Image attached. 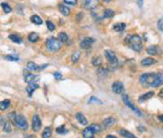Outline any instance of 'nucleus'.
Returning a JSON list of instances; mask_svg holds the SVG:
<instances>
[{"label": "nucleus", "mask_w": 163, "mask_h": 138, "mask_svg": "<svg viewBox=\"0 0 163 138\" xmlns=\"http://www.w3.org/2000/svg\"><path fill=\"white\" fill-rule=\"evenodd\" d=\"M127 42H128V46L132 48L133 50L139 52L143 50V42H141L140 36L138 35H131L127 38Z\"/></svg>", "instance_id": "nucleus-1"}, {"label": "nucleus", "mask_w": 163, "mask_h": 138, "mask_svg": "<svg viewBox=\"0 0 163 138\" xmlns=\"http://www.w3.org/2000/svg\"><path fill=\"white\" fill-rule=\"evenodd\" d=\"M61 46H62V42L58 38L51 37V38L47 39V42H46V47L48 48L49 51H52V52H56L58 50H60Z\"/></svg>", "instance_id": "nucleus-2"}, {"label": "nucleus", "mask_w": 163, "mask_h": 138, "mask_svg": "<svg viewBox=\"0 0 163 138\" xmlns=\"http://www.w3.org/2000/svg\"><path fill=\"white\" fill-rule=\"evenodd\" d=\"M157 78V73H149V74H143L140 76V83L144 86H152L155 85Z\"/></svg>", "instance_id": "nucleus-3"}, {"label": "nucleus", "mask_w": 163, "mask_h": 138, "mask_svg": "<svg viewBox=\"0 0 163 138\" xmlns=\"http://www.w3.org/2000/svg\"><path fill=\"white\" fill-rule=\"evenodd\" d=\"M104 54H106V58L108 59V61H109V64H110V68L111 69H116L119 66V60L115 54H114L112 50H106L104 51Z\"/></svg>", "instance_id": "nucleus-4"}, {"label": "nucleus", "mask_w": 163, "mask_h": 138, "mask_svg": "<svg viewBox=\"0 0 163 138\" xmlns=\"http://www.w3.org/2000/svg\"><path fill=\"white\" fill-rule=\"evenodd\" d=\"M14 122H15V125H16V127H18V128H20V130H27V127H28L27 120L25 119V116H23V115H21V114H16V115H15Z\"/></svg>", "instance_id": "nucleus-5"}, {"label": "nucleus", "mask_w": 163, "mask_h": 138, "mask_svg": "<svg viewBox=\"0 0 163 138\" xmlns=\"http://www.w3.org/2000/svg\"><path fill=\"white\" fill-rule=\"evenodd\" d=\"M122 99H123V101H124V104L127 106V107L129 108V109H132L134 112H136L137 113V115H139V116H143V113H141V111L139 110V109H137L135 106H134L131 101H129V99H128V96L127 95H125V94H123L122 95Z\"/></svg>", "instance_id": "nucleus-6"}, {"label": "nucleus", "mask_w": 163, "mask_h": 138, "mask_svg": "<svg viewBox=\"0 0 163 138\" xmlns=\"http://www.w3.org/2000/svg\"><path fill=\"white\" fill-rule=\"evenodd\" d=\"M39 80V76L38 75H34V74L30 73L28 71H24V81L26 82L27 84H30V83H35Z\"/></svg>", "instance_id": "nucleus-7"}, {"label": "nucleus", "mask_w": 163, "mask_h": 138, "mask_svg": "<svg viewBox=\"0 0 163 138\" xmlns=\"http://www.w3.org/2000/svg\"><path fill=\"white\" fill-rule=\"evenodd\" d=\"M112 92H115V94H122L124 92V84L120 81L114 82L112 84Z\"/></svg>", "instance_id": "nucleus-8"}, {"label": "nucleus", "mask_w": 163, "mask_h": 138, "mask_svg": "<svg viewBox=\"0 0 163 138\" xmlns=\"http://www.w3.org/2000/svg\"><path fill=\"white\" fill-rule=\"evenodd\" d=\"M32 127H33V130L34 132H38L42 127V121L39 119V116L37 114H35L33 116V123H32Z\"/></svg>", "instance_id": "nucleus-9"}, {"label": "nucleus", "mask_w": 163, "mask_h": 138, "mask_svg": "<svg viewBox=\"0 0 163 138\" xmlns=\"http://www.w3.org/2000/svg\"><path fill=\"white\" fill-rule=\"evenodd\" d=\"M94 42H95V39L87 37V38H85L84 40L80 42V48H83V49H89L91 47V45L94 44Z\"/></svg>", "instance_id": "nucleus-10"}, {"label": "nucleus", "mask_w": 163, "mask_h": 138, "mask_svg": "<svg viewBox=\"0 0 163 138\" xmlns=\"http://www.w3.org/2000/svg\"><path fill=\"white\" fill-rule=\"evenodd\" d=\"M47 65H37L35 62H32L30 61L28 63H27V69L30 70V71H40V70L45 69Z\"/></svg>", "instance_id": "nucleus-11"}, {"label": "nucleus", "mask_w": 163, "mask_h": 138, "mask_svg": "<svg viewBox=\"0 0 163 138\" xmlns=\"http://www.w3.org/2000/svg\"><path fill=\"white\" fill-rule=\"evenodd\" d=\"M115 122H116V120L114 119V118H108V119H106L102 122V127H103V128L111 127L112 125H113V124H115Z\"/></svg>", "instance_id": "nucleus-12"}, {"label": "nucleus", "mask_w": 163, "mask_h": 138, "mask_svg": "<svg viewBox=\"0 0 163 138\" xmlns=\"http://www.w3.org/2000/svg\"><path fill=\"white\" fill-rule=\"evenodd\" d=\"M157 63V60H155L153 58H145L144 60L141 61V65L143 66H150Z\"/></svg>", "instance_id": "nucleus-13"}, {"label": "nucleus", "mask_w": 163, "mask_h": 138, "mask_svg": "<svg viewBox=\"0 0 163 138\" xmlns=\"http://www.w3.org/2000/svg\"><path fill=\"white\" fill-rule=\"evenodd\" d=\"M147 52H148L149 54H151V56H156V54H161V49L157 46H151L147 49Z\"/></svg>", "instance_id": "nucleus-14"}, {"label": "nucleus", "mask_w": 163, "mask_h": 138, "mask_svg": "<svg viewBox=\"0 0 163 138\" xmlns=\"http://www.w3.org/2000/svg\"><path fill=\"white\" fill-rule=\"evenodd\" d=\"M39 87H38L37 84H35V83H30V85H28V87L26 88V92L27 94H28V97H32V95H33V92L36 90V89H38Z\"/></svg>", "instance_id": "nucleus-15"}, {"label": "nucleus", "mask_w": 163, "mask_h": 138, "mask_svg": "<svg viewBox=\"0 0 163 138\" xmlns=\"http://www.w3.org/2000/svg\"><path fill=\"white\" fill-rule=\"evenodd\" d=\"M94 135H95L94 130H91L89 126L83 130V137L84 138H92V137H94Z\"/></svg>", "instance_id": "nucleus-16"}, {"label": "nucleus", "mask_w": 163, "mask_h": 138, "mask_svg": "<svg viewBox=\"0 0 163 138\" xmlns=\"http://www.w3.org/2000/svg\"><path fill=\"white\" fill-rule=\"evenodd\" d=\"M76 120L78 121V123H80L82 125H87V119L84 116L83 113H80V112H78V113H76Z\"/></svg>", "instance_id": "nucleus-17"}, {"label": "nucleus", "mask_w": 163, "mask_h": 138, "mask_svg": "<svg viewBox=\"0 0 163 138\" xmlns=\"http://www.w3.org/2000/svg\"><path fill=\"white\" fill-rule=\"evenodd\" d=\"M163 84V74L162 73H157V78L156 82H155V85L153 87H159Z\"/></svg>", "instance_id": "nucleus-18"}, {"label": "nucleus", "mask_w": 163, "mask_h": 138, "mask_svg": "<svg viewBox=\"0 0 163 138\" xmlns=\"http://www.w3.org/2000/svg\"><path fill=\"white\" fill-rule=\"evenodd\" d=\"M155 96V92H147V94H145V95H143V96L138 99V101L139 102H144V101H146V100H148V99H150L151 97H153Z\"/></svg>", "instance_id": "nucleus-19"}, {"label": "nucleus", "mask_w": 163, "mask_h": 138, "mask_svg": "<svg viewBox=\"0 0 163 138\" xmlns=\"http://www.w3.org/2000/svg\"><path fill=\"white\" fill-rule=\"evenodd\" d=\"M59 10H60L61 14H63L64 16H68L70 14V9L66 6H64V4H60L59 6Z\"/></svg>", "instance_id": "nucleus-20"}, {"label": "nucleus", "mask_w": 163, "mask_h": 138, "mask_svg": "<svg viewBox=\"0 0 163 138\" xmlns=\"http://www.w3.org/2000/svg\"><path fill=\"white\" fill-rule=\"evenodd\" d=\"M102 16L106 18V19H110V18H113L114 16V11L111 10V9H106L102 13Z\"/></svg>", "instance_id": "nucleus-21"}, {"label": "nucleus", "mask_w": 163, "mask_h": 138, "mask_svg": "<svg viewBox=\"0 0 163 138\" xmlns=\"http://www.w3.org/2000/svg\"><path fill=\"white\" fill-rule=\"evenodd\" d=\"M125 27H126L125 23H116L113 26V30L116 32H123L124 30H125Z\"/></svg>", "instance_id": "nucleus-22"}, {"label": "nucleus", "mask_w": 163, "mask_h": 138, "mask_svg": "<svg viewBox=\"0 0 163 138\" xmlns=\"http://www.w3.org/2000/svg\"><path fill=\"white\" fill-rule=\"evenodd\" d=\"M120 135L121 136H123V137H128V138H131V137H135V135L134 134H132L131 132H128V130H124V128H122V130H120Z\"/></svg>", "instance_id": "nucleus-23"}, {"label": "nucleus", "mask_w": 163, "mask_h": 138, "mask_svg": "<svg viewBox=\"0 0 163 138\" xmlns=\"http://www.w3.org/2000/svg\"><path fill=\"white\" fill-rule=\"evenodd\" d=\"M10 107V100H4V101H0V110H7L8 108Z\"/></svg>", "instance_id": "nucleus-24"}, {"label": "nucleus", "mask_w": 163, "mask_h": 138, "mask_svg": "<svg viewBox=\"0 0 163 138\" xmlns=\"http://www.w3.org/2000/svg\"><path fill=\"white\" fill-rule=\"evenodd\" d=\"M91 63L94 66H100V65L102 64V59L100 57H95L92 58V60H91Z\"/></svg>", "instance_id": "nucleus-25"}, {"label": "nucleus", "mask_w": 163, "mask_h": 138, "mask_svg": "<svg viewBox=\"0 0 163 138\" xmlns=\"http://www.w3.org/2000/svg\"><path fill=\"white\" fill-rule=\"evenodd\" d=\"M30 21L34 24H37V25L42 24V20L40 19V16H38V15H32L30 16Z\"/></svg>", "instance_id": "nucleus-26"}, {"label": "nucleus", "mask_w": 163, "mask_h": 138, "mask_svg": "<svg viewBox=\"0 0 163 138\" xmlns=\"http://www.w3.org/2000/svg\"><path fill=\"white\" fill-rule=\"evenodd\" d=\"M4 133H11V132H12L11 123L9 122V121L4 123Z\"/></svg>", "instance_id": "nucleus-27"}, {"label": "nucleus", "mask_w": 163, "mask_h": 138, "mask_svg": "<svg viewBox=\"0 0 163 138\" xmlns=\"http://www.w3.org/2000/svg\"><path fill=\"white\" fill-rule=\"evenodd\" d=\"M58 39L60 40L61 42H66L68 40V36L65 33H60L58 35Z\"/></svg>", "instance_id": "nucleus-28"}, {"label": "nucleus", "mask_w": 163, "mask_h": 138, "mask_svg": "<svg viewBox=\"0 0 163 138\" xmlns=\"http://www.w3.org/2000/svg\"><path fill=\"white\" fill-rule=\"evenodd\" d=\"M9 38L11 39L12 42H16V44H21V42H22V38H21L20 36H18V35H10Z\"/></svg>", "instance_id": "nucleus-29"}, {"label": "nucleus", "mask_w": 163, "mask_h": 138, "mask_svg": "<svg viewBox=\"0 0 163 138\" xmlns=\"http://www.w3.org/2000/svg\"><path fill=\"white\" fill-rule=\"evenodd\" d=\"M44 138H48L51 136V128L50 127H46L45 130H44V132H42V135Z\"/></svg>", "instance_id": "nucleus-30"}, {"label": "nucleus", "mask_w": 163, "mask_h": 138, "mask_svg": "<svg viewBox=\"0 0 163 138\" xmlns=\"http://www.w3.org/2000/svg\"><path fill=\"white\" fill-rule=\"evenodd\" d=\"M28 39H30V42H35L39 39V36H38V34H36V33H30V36H28Z\"/></svg>", "instance_id": "nucleus-31"}, {"label": "nucleus", "mask_w": 163, "mask_h": 138, "mask_svg": "<svg viewBox=\"0 0 163 138\" xmlns=\"http://www.w3.org/2000/svg\"><path fill=\"white\" fill-rule=\"evenodd\" d=\"M1 7H2V9H4V13H10V12L12 11V8L8 4H6V2L1 4Z\"/></svg>", "instance_id": "nucleus-32"}, {"label": "nucleus", "mask_w": 163, "mask_h": 138, "mask_svg": "<svg viewBox=\"0 0 163 138\" xmlns=\"http://www.w3.org/2000/svg\"><path fill=\"white\" fill-rule=\"evenodd\" d=\"M91 128V130H94V133H99V132H101V126L100 125H98V124H91L90 126H89Z\"/></svg>", "instance_id": "nucleus-33"}, {"label": "nucleus", "mask_w": 163, "mask_h": 138, "mask_svg": "<svg viewBox=\"0 0 163 138\" xmlns=\"http://www.w3.org/2000/svg\"><path fill=\"white\" fill-rule=\"evenodd\" d=\"M80 52H74L73 54V56H72V61H73V63H76V62H78V60H80Z\"/></svg>", "instance_id": "nucleus-34"}, {"label": "nucleus", "mask_w": 163, "mask_h": 138, "mask_svg": "<svg viewBox=\"0 0 163 138\" xmlns=\"http://www.w3.org/2000/svg\"><path fill=\"white\" fill-rule=\"evenodd\" d=\"M56 132H57L58 134H65V133H68V130L65 128L64 125H62L61 127H58Z\"/></svg>", "instance_id": "nucleus-35"}, {"label": "nucleus", "mask_w": 163, "mask_h": 138, "mask_svg": "<svg viewBox=\"0 0 163 138\" xmlns=\"http://www.w3.org/2000/svg\"><path fill=\"white\" fill-rule=\"evenodd\" d=\"M46 24H47V27H48V30H49V31H54V30H56V25H54V24L52 23V22H51V21H47V22H46Z\"/></svg>", "instance_id": "nucleus-36"}, {"label": "nucleus", "mask_w": 163, "mask_h": 138, "mask_svg": "<svg viewBox=\"0 0 163 138\" xmlns=\"http://www.w3.org/2000/svg\"><path fill=\"white\" fill-rule=\"evenodd\" d=\"M6 59L10 60V61H19V57L18 56H7Z\"/></svg>", "instance_id": "nucleus-37"}, {"label": "nucleus", "mask_w": 163, "mask_h": 138, "mask_svg": "<svg viewBox=\"0 0 163 138\" xmlns=\"http://www.w3.org/2000/svg\"><path fill=\"white\" fill-rule=\"evenodd\" d=\"M98 74L100 75V76H106L107 74H108V72H107V70L106 69H99L98 70Z\"/></svg>", "instance_id": "nucleus-38"}, {"label": "nucleus", "mask_w": 163, "mask_h": 138, "mask_svg": "<svg viewBox=\"0 0 163 138\" xmlns=\"http://www.w3.org/2000/svg\"><path fill=\"white\" fill-rule=\"evenodd\" d=\"M63 1H64V4H70V6H75L77 4V0H63Z\"/></svg>", "instance_id": "nucleus-39"}, {"label": "nucleus", "mask_w": 163, "mask_h": 138, "mask_svg": "<svg viewBox=\"0 0 163 138\" xmlns=\"http://www.w3.org/2000/svg\"><path fill=\"white\" fill-rule=\"evenodd\" d=\"M158 28H159L161 32H163V16L158 21Z\"/></svg>", "instance_id": "nucleus-40"}, {"label": "nucleus", "mask_w": 163, "mask_h": 138, "mask_svg": "<svg viewBox=\"0 0 163 138\" xmlns=\"http://www.w3.org/2000/svg\"><path fill=\"white\" fill-rule=\"evenodd\" d=\"M91 102H96V104H102V101H100V100L95 98V97H91L90 99H89V104H91Z\"/></svg>", "instance_id": "nucleus-41"}, {"label": "nucleus", "mask_w": 163, "mask_h": 138, "mask_svg": "<svg viewBox=\"0 0 163 138\" xmlns=\"http://www.w3.org/2000/svg\"><path fill=\"white\" fill-rule=\"evenodd\" d=\"M91 1L92 0H83V6L85 8H87V7H89V4H91Z\"/></svg>", "instance_id": "nucleus-42"}, {"label": "nucleus", "mask_w": 163, "mask_h": 138, "mask_svg": "<svg viewBox=\"0 0 163 138\" xmlns=\"http://www.w3.org/2000/svg\"><path fill=\"white\" fill-rule=\"evenodd\" d=\"M53 76L56 77L57 80H61V78H62V74L59 73V72H54V73H53Z\"/></svg>", "instance_id": "nucleus-43"}, {"label": "nucleus", "mask_w": 163, "mask_h": 138, "mask_svg": "<svg viewBox=\"0 0 163 138\" xmlns=\"http://www.w3.org/2000/svg\"><path fill=\"white\" fill-rule=\"evenodd\" d=\"M143 2H144V0H137V4H138V6H139V7H143Z\"/></svg>", "instance_id": "nucleus-44"}, {"label": "nucleus", "mask_w": 163, "mask_h": 138, "mask_svg": "<svg viewBox=\"0 0 163 138\" xmlns=\"http://www.w3.org/2000/svg\"><path fill=\"white\" fill-rule=\"evenodd\" d=\"M4 118L0 115V125H4Z\"/></svg>", "instance_id": "nucleus-45"}, {"label": "nucleus", "mask_w": 163, "mask_h": 138, "mask_svg": "<svg viewBox=\"0 0 163 138\" xmlns=\"http://www.w3.org/2000/svg\"><path fill=\"white\" fill-rule=\"evenodd\" d=\"M159 96H160V97H162V98H163V89H161V92H160Z\"/></svg>", "instance_id": "nucleus-46"}, {"label": "nucleus", "mask_w": 163, "mask_h": 138, "mask_svg": "<svg viewBox=\"0 0 163 138\" xmlns=\"http://www.w3.org/2000/svg\"><path fill=\"white\" fill-rule=\"evenodd\" d=\"M159 120L161 121V122H163V114H162V115H160V116H159Z\"/></svg>", "instance_id": "nucleus-47"}, {"label": "nucleus", "mask_w": 163, "mask_h": 138, "mask_svg": "<svg viewBox=\"0 0 163 138\" xmlns=\"http://www.w3.org/2000/svg\"><path fill=\"white\" fill-rule=\"evenodd\" d=\"M108 138H116V137H115L114 135H109V136H108Z\"/></svg>", "instance_id": "nucleus-48"}, {"label": "nucleus", "mask_w": 163, "mask_h": 138, "mask_svg": "<svg viewBox=\"0 0 163 138\" xmlns=\"http://www.w3.org/2000/svg\"><path fill=\"white\" fill-rule=\"evenodd\" d=\"M102 1H104V2H111L112 0H102Z\"/></svg>", "instance_id": "nucleus-49"}]
</instances>
